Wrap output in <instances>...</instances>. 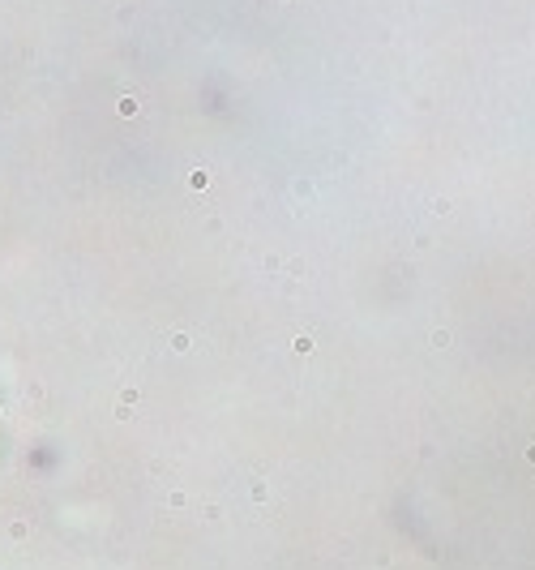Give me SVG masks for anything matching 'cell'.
<instances>
[{"mask_svg":"<svg viewBox=\"0 0 535 570\" xmlns=\"http://www.w3.org/2000/svg\"><path fill=\"white\" fill-rule=\"evenodd\" d=\"M527 459H531V463H535V446H531V450H527Z\"/></svg>","mask_w":535,"mask_h":570,"instance_id":"6da1fadb","label":"cell"}]
</instances>
